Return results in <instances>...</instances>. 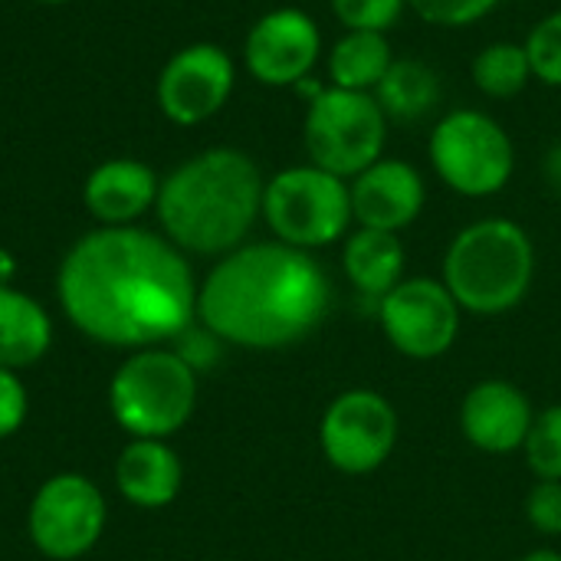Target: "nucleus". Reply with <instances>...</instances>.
I'll return each mask as SVG.
<instances>
[{"instance_id": "nucleus-17", "label": "nucleus", "mask_w": 561, "mask_h": 561, "mask_svg": "<svg viewBox=\"0 0 561 561\" xmlns=\"http://www.w3.org/2000/svg\"><path fill=\"white\" fill-rule=\"evenodd\" d=\"M181 483H184L181 457L164 440L131 437V444L118 454L115 486L128 503L141 510H161L174 503Z\"/></svg>"}, {"instance_id": "nucleus-13", "label": "nucleus", "mask_w": 561, "mask_h": 561, "mask_svg": "<svg viewBox=\"0 0 561 561\" xmlns=\"http://www.w3.org/2000/svg\"><path fill=\"white\" fill-rule=\"evenodd\" d=\"M322 56V30L299 7H276L263 13L243 43L250 76L270 89H296L312 76Z\"/></svg>"}, {"instance_id": "nucleus-20", "label": "nucleus", "mask_w": 561, "mask_h": 561, "mask_svg": "<svg viewBox=\"0 0 561 561\" xmlns=\"http://www.w3.org/2000/svg\"><path fill=\"white\" fill-rule=\"evenodd\" d=\"M371 95L378 99L388 122H421L440 105L444 89H440V76L434 66H427L424 59L404 56L391 62V69L385 72V79L378 82Z\"/></svg>"}, {"instance_id": "nucleus-26", "label": "nucleus", "mask_w": 561, "mask_h": 561, "mask_svg": "<svg viewBox=\"0 0 561 561\" xmlns=\"http://www.w3.org/2000/svg\"><path fill=\"white\" fill-rule=\"evenodd\" d=\"M503 0H408V10H414L431 26H473L483 16H490Z\"/></svg>"}, {"instance_id": "nucleus-28", "label": "nucleus", "mask_w": 561, "mask_h": 561, "mask_svg": "<svg viewBox=\"0 0 561 561\" xmlns=\"http://www.w3.org/2000/svg\"><path fill=\"white\" fill-rule=\"evenodd\" d=\"M26 421V388L16 371L0 368V440L13 437Z\"/></svg>"}, {"instance_id": "nucleus-6", "label": "nucleus", "mask_w": 561, "mask_h": 561, "mask_svg": "<svg viewBox=\"0 0 561 561\" xmlns=\"http://www.w3.org/2000/svg\"><path fill=\"white\" fill-rule=\"evenodd\" d=\"M263 220L279 243L299 250L329 247L348 237L355 220L352 187L316 164L283 168L263 187Z\"/></svg>"}, {"instance_id": "nucleus-1", "label": "nucleus", "mask_w": 561, "mask_h": 561, "mask_svg": "<svg viewBox=\"0 0 561 561\" xmlns=\"http://www.w3.org/2000/svg\"><path fill=\"white\" fill-rule=\"evenodd\" d=\"M56 293L66 319L92 342L154 348L197 319L187 256L145 227H99L62 256Z\"/></svg>"}, {"instance_id": "nucleus-18", "label": "nucleus", "mask_w": 561, "mask_h": 561, "mask_svg": "<svg viewBox=\"0 0 561 561\" xmlns=\"http://www.w3.org/2000/svg\"><path fill=\"white\" fill-rule=\"evenodd\" d=\"M342 266L348 283L368 296V299H385L401 279H404V266H408V253L398 233L388 230H371V227H358L345 237L342 247Z\"/></svg>"}, {"instance_id": "nucleus-2", "label": "nucleus", "mask_w": 561, "mask_h": 561, "mask_svg": "<svg viewBox=\"0 0 561 561\" xmlns=\"http://www.w3.org/2000/svg\"><path fill=\"white\" fill-rule=\"evenodd\" d=\"M329 302L332 283L309 250L247 243L220 256L197 286V322L230 345L286 348L319 329Z\"/></svg>"}, {"instance_id": "nucleus-10", "label": "nucleus", "mask_w": 561, "mask_h": 561, "mask_svg": "<svg viewBox=\"0 0 561 561\" xmlns=\"http://www.w3.org/2000/svg\"><path fill=\"white\" fill-rule=\"evenodd\" d=\"M319 444L335 470L348 477L371 473L398 444V411L378 391H345L325 408Z\"/></svg>"}, {"instance_id": "nucleus-11", "label": "nucleus", "mask_w": 561, "mask_h": 561, "mask_svg": "<svg viewBox=\"0 0 561 561\" xmlns=\"http://www.w3.org/2000/svg\"><path fill=\"white\" fill-rule=\"evenodd\" d=\"M378 319L388 342L417 362L447 355L460 335V306L444 279H401L378 302Z\"/></svg>"}, {"instance_id": "nucleus-4", "label": "nucleus", "mask_w": 561, "mask_h": 561, "mask_svg": "<svg viewBox=\"0 0 561 561\" xmlns=\"http://www.w3.org/2000/svg\"><path fill=\"white\" fill-rule=\"evenodd\" d=\"M536 279V247L526 227L510 217H486L463 227L444 253V286L473 316L516 309Z\"/></svg>"}, {"instance_id": "nucleus-23", "label": "nucleus", "mask_w": 561, "mask_h": 561, "mask_svg": "<svg viewBox=\"0 0 561 561\" xmlns=\"http://www.w3.org/2000/svg\"><path fill=\"white\" fill-rule=\"evenodd\" d=\"M523 450L539 480H561V404H549L536 414Z\"/></svg>"}, {"instance_id": "nucleus-9", "label": "nucleus", "mask_w": 561, "mask_h": 561, "mask_svg": "<svg viewBox=\"0 0 561 561\" xmlns=\"http://www.w3.org/2000/svg\"><path fill=\"white\" fill-rule=\"evenodd\" d=\"M105 496L79 473L49 477L30 503V539L53 561H76L95 549L105 533Z\"/></svg>"}, {"instance_id": "nucleus-5", "label": "nucleus", "mask_w": 561, "mask_h": 561, "mask_svg": "<svg viewBox=\"0 0 561 561\" xmlns=\"http://www.w3.org/2000/svg\"><path fill=\"white\" fill-rule=\"evenodd\" d=\"M108 408L131 437L168 440L197 408V371L168 348H138L108 385Z\"/></svg>"}, {"instance_id": "nucleus-31", "label": "nucleus", "mask_w": 561, "mask_h": 561, "mask_svg": "<svg viewBox=\"0 0 561 561\" xmlns=\"http://www.w3.org/2000/svg\"><path fill=\"white\" fill-rule=\"evenodd\" d=\"M519 561H561V552H552V549H536V552L523 556Z\"/></svg>"}, {"instance_id": "nucleus-15", "label": "nucleus", "mask_w": 561, "mask_h": 561, "mask_svg": "<svg viewBox=\"0 0 561 561\" xmlns=\"http://www.w3.org/2000/svg\"><path fill=\"white\" fill-rule=\"evenodd\" d=\"M533 421H536V411L529 398L503 378L473 385L460 404L463 437L477 450H486V454L519 450L529 437Z\"/></svg>"}, {"instance_id": "nucleus-32", "label": "nucleus", "mask_w": 561, "mask_h": 561, "mask_svg": "<svg viewBox=\"0 0 561 561\" xmlns=\"http://www.w3.org/2000/svg\"><path fill=\"white\" fill-rule=\"evenodd\" d=\"M33 3H49V7H59V3H69V0H33Z\"/></svg>"}, {"instance_id": "nucleus-14", "label": "nucleus", "mask_w": 561, "mask_h": 561, "mask_svg": "<svg viewBox=\"0 0 561 561\" xmlns=\"http://www.w3.org/2000/svg\"><path fill=\"white\" fill-rule=\"evenodd\" d=\"M348 187L355 224L371 230L401 233L421 217L427 204L424 174L401 158H378L371 168L355 174Z\"/></svg>"}, {"instance_id": "nucleus-12", "label": "nucleus", "mask_w": 561, "mask_h": 561, "mask_svg": "<svg viewBox=\"0 0 561 561\" xmlns=\"http://www.w3.org/2000/svg\"><path fill=\"white\" fill-rule=\"evenodd\" d=\"M237 66L217 43H191L178 49L154 85L158 105L174 125H201L214 118L233 95Z\"/></svg>"}, {"instance_id": "nucleus-29", "label": "nucleus", "mask_w": 561, "mask_h": 561, "mask_svg": "<svg viewBox=\"0 0 561 561\" xmlns=\"http://www.w3.org/2000/svg\"><path fill=\"white\" fill-rule=\"evenodd\" d=\"M546 181L552 184V191L561 194V145H556L546 158Z\"/></svg>"}, {"instance_id": "nucleus-7", "label": "nucleus", "mask_w": 561, "mask_h": 561, "mask_svg": "<svg viewBox=\"0 0 561 561\" xmlns=\"http://www.w3.org/2000/svg\"><path fill=\"white\" fill-rule=\"evenodd\" d=\"M302 141L309 164L352 181L385 158L388 115L371 92L325 85L312 102H306Z\"/></svg>"}, {"instance_id": "nucleus-19", "label": "nucleus", "mask_w": 561, "mask_h": 561, "mask_svg": "<svg viewBox=\"0 0 561 561\" xmlns=\"http://www.w3.org/2000/svg\"><path fill=\"white\" fill-rule=\"evenodd\" d=\"M49 345L53 322L46 309L33 296L0 286V368H30L49 352Z\"/></svg>"}, {"instance_id": "nucleus-16", "label": "nucleus", "mask_w": 561, "mask_h": 561, "mask_svg": "<svg viewBox=\"0 0 561 561\" xmlns=\"http://www.w3.org/2000/svg\"><path fill=\"white\" fill-rule=\"evenodd\" d=\"M161 178L138 158H108L85 178L82 201L99 227H135L158 204Z\"/></svg>"}, {"instance_id": "nucleus-21", "label": "nucleus", "mask_w": 561, "mask_h": 561, "mask_svg": "<svg viewBox=\"0 0 561 561\" xmlns=\"http://www.w3.org/2000/svg\"><path fill=\"white\" fill-rule=\"evenodd\" d=\"M394 53L388 43V33H368V30H345L342 39L329 49V79L335 89L352 92H375L385 72L391 69Z\"/></svg>"}, {"instance_id": "nucleus-30", "label": "nucleus", "mask_w": 561, "mask_h": 561, "mask_svg": "<svg viewBox=\"0 0 561 561\" xmlns=\"http://www.w3.org/2000/svg\"><path fill=\"white\" fill-rule=\"evenodd\" d=\"M13 276H16V256L0 247V286H10Z\"/></svg>"}, {"instance_id": "nucleus-24", "label": "nucleus", "mask_w": 561, "mask_h": 561, "mask_svg": "<svg viewBox=\"0 0 561 561\" xmlns=\"http://www.w3.org/2000/svg\"><path fill=\"white\" fill-rule=\"evenodd\" d=\"M526 56L533 66V79H539L542 85L561 89V10H552L549 16H542L529 36H526Z\"/></svg>"}, {"instance_id": "nucleus-3", "label": "nucleus", "mask_w": 561, "mask_h": 561, "mask_svg": "<svg viewBox=\"0 0 561 561\" xmlns=\"http://www.w3.org/2000/svg\"><path fill=\"white\" fill-rule=\"evenodd\" d=\"M263 187L266 178L247 151L207 148L161 178L154 210L181 253L227 256L263 217Z\"/></svg>"}, {"instance_id": "nucleus-27", "label": "nucleus", "mask_w": 561, "mask_h": 561, "mask_svg": "<svg viewBox=\"0 0 561 561\" xmlns=\"http://www.w3.org/2000/svg\"><path fill=\"white\" fill-rule=\"evenodd\" d=\"M526 519L542 536H561V480H542L529 490Z\"/></svg>"}, {"instance_id": "nucleus-8", "label": "nucleus", "mask_w": 561, "mask_h": 561, "mask_svg": "<svg viewBox=\"0 0 561 561\" xmlns=\"http://www.w3.org/2000/svg\"><path fill=\"white\" fill-rule=\"evenodd\" d=\"M427 151L437 178L463 197H493L516 171L510 131L480 108L447 112L434 125Z\"/></svg>"}, {"instance_id": "nucleus-25", "label": "nucleus", "mask_w": 561, "mask_h": 561, "mask_svg": "<svg viewBox=\"0 0 561 561\" xmlns=\"http://www.w3.org/2000/svg\"><path fill=\"white\" fill-rule=\"evenodd\" d=\"M404 10L408 0H332V13L345 30H368V33H388Z\"/></svg>"}, {"instance_id": "nucleus-22", "label": "nucleus", "mask_w": 561, "mask_h": 561, "mask_svg": "<svg viewBox=\"0 0 561 561\" xmlns=\"http://www.w3.org/2000/svg\"><path fill=\"white\" fill-rule=\"evenodd\" d=\"M470 76H473V85L483 95H490V99H513V95H519L529 85L533 66H529V56H526L523 43L496 39V43L483 46L473 56Z\"/></svg>"}]
</instances>
